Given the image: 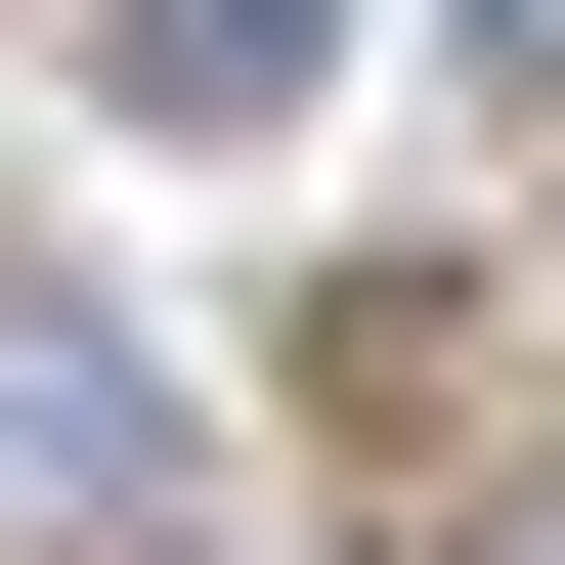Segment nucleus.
Wrapping results in <instances>:
<instances>
[{
    "label": "nucleus",
    "instance_id": "obj_1",
    "mask_svg": "<svg viewBox=\"0 0 565 565\" xmlns=\"http://www.w3.org/2000/svg\"><path fill=\"white\" fill-rule=\"evenodd\" d=\"M0 479H44V522H131V349H87L44 262H0Z\"/></svg>",
    "mask_w": 565,
    "mask_h": 565
},
{
    "label": "nucleus",
    "instance_id": "obj_2",
    "mask_svg": "<svg viewBox=\"0 0 565 565\" xmlns=\"http://www.w3.org/2000/svg\"><path fill=\"white\" fill-rule=\"evenodd\" d=\"M87 44H131V131H262V87L349 44V0H87Z\"/></svg>",
    "mask_w": 565,
    "mask_h": 565
},
{
    "label": "nucleus",
    "instance_id": "obj_3",
    "mask_svg": "<svg viewBox=\"0 0 565 565\" xmlns=\"http://www.w3.org/2000/svg\"><path fill=\"white\" fill-rule=\"evenodd\" d=\"M479 44H522V87H565V0H479Z\"/></svg>",
    "mask_w": 565,
    "mask_h": 565
}]
</instances>
